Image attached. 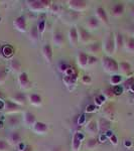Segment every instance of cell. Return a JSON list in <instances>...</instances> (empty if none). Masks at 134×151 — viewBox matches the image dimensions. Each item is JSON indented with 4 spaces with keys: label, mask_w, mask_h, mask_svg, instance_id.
Instances as JSON below:
<instances>
[{
    "label": "cell",
    "mask_w": 134,
    "mask_h": 151,
    "mask_svg": "<svg viewBox=\"0 0 134 151\" xmlns=\"http://www.w3.org/2000/svg\"><path fill=\"white\" fill-rule=\"evenodd\" d=\"M28 9L32 12H43L53 6V2L50 0H29L26 1Z\"/></svg>",
    "instance_id": "6da1fadb"
},
{
    "label": "cell",
    "mask_w": 134,
    "mask_h": 151,
    "mask_svg": "<svg viewBox=\"0 0 134 151\" xmlns=\"http://www.w3.org/2000/svg\"><path fill=\"white\" fill-rule=\"evenodd\" d=\"M102 68L107 74L116 75L119 72V64L112 57H103L102 58Z\"/></svg>",
    "instance_id": "7a4b0ae2"
},
{
    "label": "cell",
    "mask_w": 134,
    "mask_h": 151,
    "mask_svg": "<svg viewBox=\"0 0 134 151\" xmlns=\"http://www.w3.org/2000/svg\"><path fill=\"white\" fill-rule=\"evenodd\" d=\"M102 50L106 53L107 57H112V55L116 52L115 35H114V33H112V32L107 33L105 40H104V41H103Z\"/></svg>",
    "instance_id": "3957f363"
},
{
    "label": "cell",
    "mask_w": 134,
    "mask_h": 151,
    "mask_svg": "<svg viewBox=\"0 0 134 151\" xmlns=\"http://www.w3.org/2000/svg\"><path fill=\"white\" fill-rule=\"evenodd\" d=\"M67 3L71 10L76 12L85 11L88 8V2L85 0H69Z\"/></svg>",
    "instance_id": "277c9868"
},
{
    "label": "cell",
    "mask_w": 134,
    "mask_h": 151,
    "mask_svg": "<svg viewBox=\"0 0 134 151\" xmlns=\"http://www.w3.org/2000/svg\"><path fill=\"white\" fill-rule=\"evenodd\" d=\"M3 111L6 115H15L21 111V109L18 105L14 104L10 100H7L3 103Z\"/></svg>",
    "instance_id": "5b68a950"
},
{
    "label": "cell",
    "mask_w": 134,
    "mask_h": 151,
    "mask_svg": "<svg viewBox=\"0 0 134 151\" xmlns=\"http://www.w3.org/2000/svg\"><path fill=\"white\" fill-rule=\"evenodd\" d=\"M78 33H79V41L83 45H89L91 43V40H92V36H91V33L90 31L86 29L85 27H78Z\"/></svg>",
    "instance_id": "8992f818"
},
{
    "label": "cell",
    "mask_w": 134,
    "mask_h": 151,
    "mask_svg": "<svg viewBox=\"0 0 134 151\" xmlns=\"http://www.w3.org/2000/svg\"><path fill=\"white\" fill-rule=\"evenodd\" d=\"M13 27L19 32H26L27 31V22L24 16H18L13 20Z\"/></svg>",
    "instance_id": "52a82bcc"
},
{
    "label": "cell",
    "mask_w": 134,
    "mask_h": 151,
    "mask_svg": "<svg viewBox=\"0 0 134 151\" xmlns=\"http://www.w3.org/2000/svg\"><path fill=\"white\" fill-rule=\"evenodd\" d=\"M21 140H22V136L21 134L18 132V131H12V132L9 133V135L7 136V142H8L9 145L11 146H17L21 143Z\"/></svg>",
    "instance_id": "ba28073f"
},
{
    "label": "cell",
    "mask_w": 134,
    "mask_h": 151,
    "mask_svg": "<svg viewBox=\"0 0 134 151\" xmlns=\"http://www.w3.org/2000/svg\"><path fill=\"white\" fill-rule=\"evenodd\" d=\"M70 45L72 47H77L79 43V33H78V27L77 26H72L68 33Z\"/></svg>",
    "instance_id": "9c48e42d"
},
{
    "label": "cell",
    "mask_w": 134,
    "mask_h": 151,
    "mask_svg": "<svg viewBox=\"0 0 134 151\" xmlns=\"http://www.w3.org/2000/svg\"><path fill=\"white\" fill-rule=\"evenodd\" d=\"M32 131L37 135H45L48 131V126L47 123L41 122V121H36V123L32 126Z\"/></svg>",
    "instance_id": "30bf717a"
},
{
    "label": "cell",
    "mask_w": 134,
    "mask_h": 151,
    "mask_svg": "<svg viewBox=\"0 0 134 151\" xmlns=\"http://www.w3.org/2000/svg\"><path fill=\"white\" fill-rule=\"evenodd\" d=\"M83 139H84V135H83L82 133H79V132L74 133L73 139H72V150L73 151H80Z\"/></svg>",
    "instance_id": "8fae6325"
},
{
    "label": "cell",
    "mask_w": 134,
    "mask_h": 151,
    "mask_svg": "<svg viewBox=\"0 0 134 151\" xmlns=\"http://www.w3.org/2000/svg\"><path fill=\"white\" fill-rule=\"evenodd\" d=\"M18 84L23 90H28L31 87V82L26 73H20L18 75Z\"/></svg>",
    "instance_id": "7c38bea8"
},
{
    "label": "cell",
    "mask_w": 134,
    "mask_h": 151,
    "mask_svg": "<svg viewBox=\"0 0 134 151\" xmlns=\"http://www.w3.org/2000/svg\"><path fill=\"white\" fill-rule=\"evenodd\" d=\"M41 52H43V55L45 58V60H47V63L50 64L53 58V47L50 43H45L43 47V50H41Z\"/></svg>",
    "instance_id": "4fadbf2b"
},
{
    "label": "cell",
    "mask_w": 134,
    "mask_h": 151,
    "mask_svg": "<svg viewBox=\"0 0 134 151\" xmlns=\"http://www.w3.org/2000/svg\"><path fill=\"white\" fill-rule=\"evenodd\" d=\"M86 132L88 134L91 135V137H95L97 134L99 133V130H98V123H97L96 120H91L88 122V124L86 125Z\"/></svg>",
    "instance_id": "5bb4252c"
},
{
    "label": "cell",
    "mask_w": 134,
    "mask_h": 151,
    "mask_svg": "<svg viewBox=\"0 0 134 151\" xmlns=\"http://www.w3.org/2000/svg\"><path fill=\"white\" fill-rule=\"evenodd\" d=\"M22 122L25 126L32 127V126L36 123L35 115L33 113H31V112H24L23 116H22Z\"/></svg>",
    "instance_id": "9a60e30c"
},
{
    "label": "cell",
    "mask_w": 134,
    "mask_h": 151,
    "mask_svg": "<svg viewBox=\"0 0 134 151\" xmlns=\"http://www.w3.org/2000/svg\"><path fill=\"white\" fill-rule=\"evenodd\" d=\"M96 17L100 21V23L105 24V25L109 23L108 15H107V12L103 7H98L96 9Z\"/></svg>",
    "instance_id": "2e32d148"
},
{
    "label": "cell",
    "mask_w": 134,
    "mask_h": 151,
    "mask_svg": "<svg viewBox=\"0 0 134 151\" xmlns=\"http://www.w3.org/2000/svg\"><path fill=\"white\" fill-rule=\"evenodd\" d=\"M53 43L55 47H62L65 43V35L62 31H55L53 35Z\"/></svg>",
    "instance_id": "e0dca14e"
},
{
    "label": "cell",
    "mask_w": 134,
    "mask_h": 151,
    "mask_svg": "<svg viewBox=\"0 0 134 151\" xmlns=\"http://www.w3.org/2000/svg\"><path fill=\"white\" fill-rule=\"evenodd\" d=\"M10 101L13 102L14 104L18 105L19 107H21V106H24V105L27 103L28 99H27V96H25L23 93H17V94L14 95V96L11 97Z\"/></svg>",
    "instance_id": "ac0fdd59"
},
{
    "label": "cell",
    "mask_w": 134,
    "mask_h": 151,
    "mask_svg": "<svg viewBox=\"0 0 134 151\" xmlns=\"http://www.w3.org/2000/svg\"><path fill=\"white\" fill-rule=\"evenodd\" d=\"M86 50L90 53V55H98V53L102 50V45H100L98 41H95V42H91L86 47Z\"/></svg>",
    "instance_id": "d6986e66"
},
{
    "label": "cell",
    "mask_w": 134,
    "mask_h": 151,
    "mask_svg": "<svg viewBox=\"0 0 134 151\" xmlns=\"http://www.w3.org/2000/svg\"><path fill=\"white\" fill-rule=\"evenodd\" d=\"M98 123V130H99V133H106L107 131L110 129V126H111V122L106 118H101L97 121Z\"/></svg>",
    "instance_id": "ffe728a7"
},
{
    "label": "cell",
    "mask_w": 134,
    "mask_h": 151,
    "mask_svg": "<svg viewBox=\"0 0 134 151\" xmlns=\"http://www.w3.org/2000/svg\"><path fill=\"white\" fill-rule=\"evenodd\" d=\"M88 58H89V55L85 52H80L78 53L77 63L81 69H86L88 67Z\"/></svg>",
    "instance_id": "44dd1931"
},
{
    "label": "cell",
    "mask_w": 134,
    "mask_h": 151,
    "mask_svg": "<svg viewBox=\"0 0 134 151\" xmlns=\"http://www.w3.org/2000/svg\"><path fill=\"white\" fill-rule=\"evenodd\" d=\"M100 26V21L97 19L96 16H91V17L88 18L87 22H86V27L88 28V30H96L98 29Z\"/></svg>",
    "instance_id": "7402d4cb"
},
{
    "label": "cell",
    "mask_w": 134,
    "mask_h": 151,
    "mask_svg": "<svg viewBox=\"0 0 134 151\" xmlns=\"http://www.w3.org/2000/svg\"><path fill=\"white\" fill-rule=\"evenodd\" d=\"M124 11H125V6H124L122 2H118V3H116L115 5L112 7V14L115 17L122 16L124 14Z\"/></svg>",
    "instance_id": "603a6c76"
},
{
    "label": "cell",
    "mask_w": 134,
    "mask_h": 151,
    "mask_svg": "<svg viewBox=\"0 0 134 151\" xmlns=\"http://www.w3.org/2000/svg\"><path fill=\"white\" fill-rule=\"evenodd\" d=\"M27 99H28L29 104L35 107L40 106L41 103H43V99H41V97L38 94H30L27 97Z\"/></svg>",
    "instance_id": "cb8c5ba5"
},
{
    "label": "cell",
    "mask_w": 134,
    "mask_h": 151,
    "mask_svg": "<svg viewBox=\"0 0 134 151\" xmlns=\"http://www.w3.org/2000/svg\"><path fill=\"white\" fill-rule=\"evenodd\" d=\"M103 115H104V118L108 119L109 121L112 120V119H114V117H115V110H114V107L112 106V105H107L103 110Z\"/></svg>",
    "instance_id": "d4e9b609"
},
{
    "label": "cell",
    "mask_w": 134,
    "mask_h": 151,
    "mask_svg": "<svg viewBox=\"0 0 134 151\" xmlns=\"http://www.w3.org/2000/svg\"><path fill=\"white\" fill-rule=\"evenodd\" d=\"M9 67H10V69L13 73H19V74H20L22 65H21V63L19 60H17V58H13V60H11L10 63H9Z\"/></svg>",
    "instance_id": "484cf974"
},
{
    "label": "cell",
    "mask_w": 134,
    "mask_h": 151,
    "mask_svg": "<svg viewBox=\"0 0 134 151\" xmlns=\"http://www.w3.org/2000/svg\"><path fill=\"white\" fill-rule=\"evenodd\" d=\"M131 65L127 62H122L119 64V72L124 76H128L131 73Z\"/></svg>",
    "instance_id": "4316f807"
},
{
    "label": "cell",
    "mask_w": 134,
    "mask_h": 151,
    "mask_svg": "<svg viewBox=\"0 0 134 151\" xmlns=\"http://www.w3.org/2000/svg\"><path fill=\"white\" fill-rule=\"evenodd\" d=\"M38 37H40V32H38L37 29V25H32L31 28L29 29V38L32 42H36L38 40Z\"/></svg>",
    "instance_id": "83f0119b"
},
{
    "label": "cell",
    "mask_w": 134,
    "mask_h": 151,
    "mask_svg": "<svg viewBox=\"0 0 134 151\" xmlns=\"http://www.w3.org/2000/svg\"><path fill=\"white\" fill-rule=\"evenodd\" d=\"M124 42H125V40H124L123 35L121 33H116L115 35V47H116V52L117 50H120L121 48L124 47Z\"/></svg>",
    "instance_id": "f1b7e54d"
},
{
    "label": "cell",
    "mask_w": 134,
    "mask_h": 151,
    "mask_svg": "<svg viewBox=\"0 0 134 151\" xmlns=\"http://www.w3.org/2000/svg\"><path fill=\"white\" fill-rule=\"evenodd\" d=\"M124 48L126 52L133 53L134 52V38L133 37H128L125 40L124 42Z\"/></svg>",
    "instance_id": "f546056e"
},
{
    "label": "cell",
    "mask_w": 134,
    "mask_h": 151,
    "mask_svg": "<svg viewBox=\"0 0 134 151\" xmlns=\"http://www.w3.org/2000/svg\"><path fill=\"white\" fill-rule=\"evenodd\" d=\"M7 123L11 127H15V126H18L19 123H20V118L17 116V114H15V115H9L8 118H7Z\"/></svg>",
    "instance_id": "4dcf8cb0"
},
{
    "label": "cell",
    "mask_w": 134,
    "mask_h": 151,
    "mask_svg": "<svg viewBox=\"0 0 134 151\" xmlns=\"http://www.w3.org/2000/svg\"><path fill=\"white\" fill-rule=\"evenodd\" d=\"M98 145V139L96 137H90L86 142V148L88 150H94Z\"/></svg>",
    "instance_id": "1f68e13d"
},
{
    "label": "cell",
    "mask_w": 134,
    "mask_h": 151,
    "mask_svg": "<svg viewBox=\"0 0 134 151\" xmlns=\"http://www.w3.org/2000/svg\"><path fill=\"white\" fill-rule=\"evenodd\" d=\"M122 82V76L121 75H112L111 79H110V84L112 86L116 87V86H119L120 85V83Z\"/></svg>",
    "instance_id": "d6a6232c"
},
{
    "label": "cell",
    "mask_w": 134,
    "mask_h": 151,
    "mask_svg": "<svg viewBox=\"0 0 134 151\" xmlns=\"http://www.w3.org/2000/svg\"><path fill=\"white\" fill-rule=\"evenodd\" d=\"M133 86H134V77L128 78L127 80H125L122 83V88L124 90H131Z\"/></svg>",
    "instance_id": "836d02e7"
},
{
    "label": "cell",
    "mask_w": 134,
    "mask_h": 151,
    "mask_svg": "<svg viewBox=\"0 0 134 151\" xmlns=\"http://www.w3.org/2000/svg\"><path fill=\"white\" fill-rule=\"evenodd\" d=\"M76 76L75 75H69L66 76L64 78V81L67 84V86H70V85H75L76 84Z\"/></svg>",
    "instance_id": "e575fe53"
},
{
    "label": "cell",
    "mask_w": 134,
    "mask_h": 151,
    "mask_svg": "<svg viewBox=\"0 0 134 151\" xmlns=\"http://www.w3.org/2000/svg\"><path fill=\"white\" fill-rule=\"evenodd\" d=\"M36 25H37V29H38V32H40V35H43V32H45V25H47L45 20V19H40V21H38V23L36 24Z\"/></svg>",
    "instance_id": "d590c367"
},
{
    "label": "cell",
    "mask_w": 134,
    "mask_h": 151,
    "mask_svg": "<svg viewBox=\"0 0 134 151\" xmlns=\"http://www.w3.org/2000/svg\"><path fill=\"white\" fill-rule=\"evenodd\" d=\"M103 96H104V98H106V99L113 98V97L115 96V94H114V92H113V89H112V88H106L103 92Z\"/></svg>",
    "instance_id": "8d00e7d4"
},
{
    "label": "cell",
    "mask_w": 134,
    "mask_h": 151,
    "mask_svg": "<svg viewBox=\"0 0 134 151\" xmlns=\"http://www.w3.org/2000/svg\"><path fill=\"white\" fill-rule=\"evenodd\" d=\"M9 145L8 142L6 140L0 139V151H8L9 149Z\"/></svg>",
    "instance_id": "74e56055"
},
{
    "label": "cell",
    "mask_w": 134,
    "mask_h": 151,
    "mask_svg": "<svg viewBox=\"0 0 134 151\" xmlns=\"http://www.w3.org/2000/svg\"><path fill=\"white\" fill-rule=\"evenodd\" d=\"M97 62H98V58H97V57L89 55V58H88V65H93L95 64H97Z\"/></svg>",
    "instance_id": "f35d334b"
},
{
    "label": "cell",
    "mask_w": 134,
    "mask_h": 151,
    "mask_svg": "<svg viewBox=\"0 0 134 151\" xmlns=\"http://www.w3.org/2000/svg\"><path fill=\"white\" fill-rule=\"evenodd\" d=\"M6 81V73L3 70H0V85L4 84Z\"/></svg>",
    "instance_id": "ab89813d"
},
{
    "label": "cell",
    "mask_w": 134,
    "mask_h": 151,
    "mask_svg": "<svg viewBox=\"0 0 134 151\" xmlns=\"http://www.w3.org/2000/svg\"><path fill=\"white\" fill-rule=\"evenodd\" d=\"M91 82H92V79H91V77L90 76H84V77L82 78V83L83 84H85V85H89V84H91Z\"/></svg>",
    "instance_id": "60d3db41"
},
{
    "label": "cell",
    "mask_w": 134,
    "mask_h": 151,
    "mask_svg": "<svg viewBox=\"0 0 134 151\" xmlns=\"http://www.w3.org/2000/svg\"><path fill=\"white\" fill-rule=\"evenodd\" d=\"M123 90H124L123 88L120 87V86H116V87L113 88V92H114V94H115V95H121V94H122Z\"/></svg>",
    "instance_id": "b9f144b4"
},
{
    "label": "cell",
    "mask_w": 134,
    "mask_h": 151,
    "mask_svg": "<svg viewBox=\"0 0 134 151\" xmlns=\"http://www.w3.org/2000/svg\"><path fill=\"white\" fill-rule=\"evenodd\" d=\"M110 141H111V143L113 145H117V137L115 135H114V134H112V136H110Z\"/></svg>",
    "instance_id": "7bdbcfd3"
},
{
    "label": "cell",
    "mask_w": 134,
    "mask_h": 151,
    "mask_svg": "<svg viewBox=\"0 0 134 151\" xmlns=\"http://www.w3.org/2000/svg\"><path fill=\"white\" fill-rule=\"evenodd\" d=\"M19 151H33V147L31 145H25L23 149H19Z\"/></svg>",
    "instance_id": "ee69618b"
},
{
    "label": "cell",
    "mask_w": 134,
    "mask_h": 151,
    "mask_svg": "<svg viewBox=\"0 0 134 151\" xmlns=\"http://www.w3.org/2000/svg\"><path fill=\"white\" fill-rule=\"evenodd\" d=\"M130 33H131V37H133L134 38V25L132 26V27H131V29H130Z\"/></svg>",
    "instance_id": "f6af8a7d"
},
{
    "label": "cell",
    "mask_w": 134,
    "mask_h": 151,
    "mask_svg": "<svg viewBox=\"0 0 134 151\" xmlns=\"http://www.w3.org/2000/svg\"><path fill=\"white\" fill-rule=\"evenodd\" d=\"M130 12H131V14L134 16V5L132 6V8H131V10H130Z\"/></svg>",
    "instance_id": "bcb514c9"
},
{
    "label": "cell",
    "mask_w": 134,
    "mask_h": 151,
    "mask_svg": "<svg viewBox=\"0 0 134 151\" xmlns=\"http://www.w3.org/2000/svg\"><path fill=\"white\" fill-rule=\"evenodd\" d=\"M2 99H3V94L0 92V100H2Z\"/></svg>",
    "instance_id": "7dc6e473"
}]
</instances>
